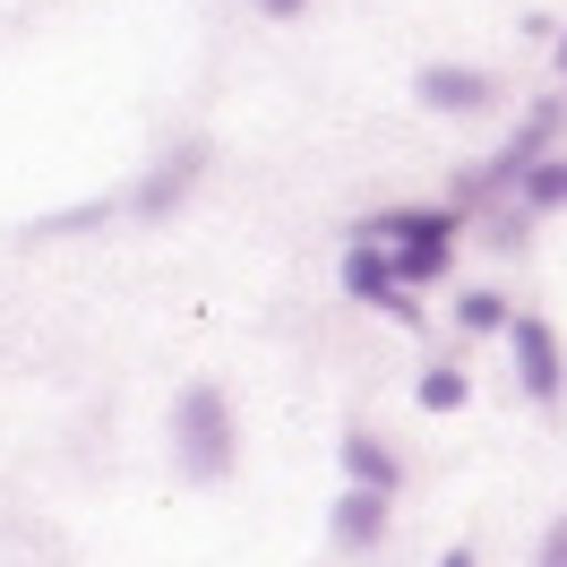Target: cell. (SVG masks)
Wrapping results in <instances>:
<instances>
[{"mask_svg":"<svg viewBox=\"0 0 567 567\" xmlns=\"http://www.w3.org/2000/svg\"><path fill=\"white\" fill-rule=\"evenodd\" d=\"M173 456L189 482H233V456H241V430H233V395L215 379H189L173 395Z\"/></svg>","mask_w":567,"mask_h":567,"instance_id":"7a4b0ae2","label":"cell"},{"mask_svg":"<svg viewBox=\"0 0 567 567\" xmlns=\"http://www.w3.org/2000/svg\"><path fill=\"white\" fill-rule=\"evenodd\" d=\"M456 327H464V336H507L516 310H507L498 292H464V301H456Z\"/></svg>","mask_w":567,"mask_h":567,"instance_id":"30bf717a","label":"cell"},{"mask_svg":"<svg viewBox=\"0 0 567 567\" xmlns=\"http://www.w3.org/2000/svg\"><path fill=\"white\" fill-rule=\"evenodd\" d=\"M388 516H395V498L388 491H336V516H327V533H336V550H379L388 542Z\"/></svg>","mask_w":567,"mask_h":567,"instance_id":"277c9868","label":"cell"},{"mask_svg":"<svg viewBox=\"0 0 567 567\" xmlns=\"http://www.w3.org/2000/svg\"><path fill=\"white\" fill-rule=\"evenodd\" d=\"M439 567H473V550H464V542H456V550H447V559H439Z\"/></svg>","mask_w":567,"mask_h":567,"instance_id":"5bb4252c","label":"cell"},{"mask_svg":"<svg viewBox=\"0 0 567 567\" xmlns=\"http://www.w3.org/2000/svg\"><path fill=\"white\" fill-rule=\"evenodd\" d=\"M344 292H353V301H379V310H388L395 292H404L379 241H353V249H344Z\"/></svg>","mask_w":567,"mask_h":567,"instance_id":"ba28073f","label":"cell"},{"mask_svg":"<svg viewBox=\"0 0 567 567\" xmlns=\"http://www.w3.org/2000/svg\"><path fill=\"white\" fill-rule=\"evenodd\" d=\"M198 173H207V146H173V164L138 189V215H173L181 198H189V181H198Z\"/></svg>","mask_w":567,"mask_h":567,"instance_id":"52a82bcc","label":"cell"},{"mask_svg":"<svg viewBox=\"0 0 567 567\" xmlns=\"http://www.w3.org/2000/svg\"><path fill=\"white\" fill-rule=\"evenodd\" d=\"M336 464H344V491H404V456H395L388 439H370V430H344V447H336Z\"/></svg>","mask_w":567,"mask_h":567,"instance_id":"5b68a950","label":"cell"},{"mask_svg":"<svg viewBox=\"0 0 567 567\" xmlns=\"http://www.w3.org/2000/svg\"><path fill=\"white\" fill-rule=\"evenodd\" d=\"M516 189H525V207H533V215L567 207V155H542V164H533V173L516 181Z\"/></svg>","mask_w":567,"mask_h":567,"instance_id":"9c48e42d","label":"cell"},{"mask_svg":"<svg viewBox=\"0 0 567 567\" xmlns=\"http://www.w3.org/2000/svg\"><path fill=\"white\" fill-rule=\"evenodd\" d=\"M559 78H567V43H559Z\"/></svg>","mask_w":567,"mask_h":567,"instance_id":"9a60e30c","label":"cell"},{"mask_svg":"<svg viewBox=\"0 0 567 567\" xmlns=\"http://www.w3.org/2000/svg\"><path fill=\"white\" fill-rule=\"evenodd\" d=\"M258 9H267V18H301L310 0H258Z\"/></svg>","mask_w":567,"mask_h":567,"instance_id":"4fadbf2b","label":"cell"},{"mask_svg":"<svg viewBox=\"0 0 567 567\" xmlns=\"http://www.w3.org/2000/svg\"><path fill=\"white\" fill-rule=\"evenodd\" d=\"M507 353H516V388H525L533 404H559V395H567L559 327L542 319V310H516V327H507Z\"/></svg>","mask_w":567,"mask_h":567,"instance_id":"3957f363","label":"cell"},{"mask_svg":"<svg viewBox=\"0 0 567 567\" xmlns=\"http://www.w3.org/2000/svg\"><path fill=\"white\" fill-rule=\"evenodd\" d=\"M413 86H422L430 112H491L498 104V78L491 70H447V61H439V70H422Z\"/></svg>","mask_w":567,"mask_h":567,"instance_id":"8992f818","label":"cell"},{"mask_svg":"<svg viewBox=\"0 0 567 567\" xmlns=\"http://www.w3.org/2000/svg\"><path fill=\"white\" fill-rule=\"evenodd\" d=\"M464 395H473V379H464L456 361L422 370V413H464Z\"/></svg>","mask_w":567,"mask_h":567,"instance_id":"8fae6325","label":"cell"},{"mask_svg":"<svg viewBox=\"0 0 567 567\" xmlns=\"http://www.w3.org/2000/svg\"><path fill=\"white\" fill-rule=\"evenodd\" d=\"M456 224H464V207H388L361 224V241H388L395 284L413 292V284H439L456 267Z\"/></svg>","mask_w":567,"mask_h":567,"instance_id":"6da1fadb","label":"cell"},{"mask_svg":"<svg viewBox=\"0 0 567 567\" xmlns=\"http://www.w3.org/2000/svg\"><path fill=\"white\" fill-rule=\"evenodd\" d=\"M533 567H567V516H550V533H542V550H533Z\"/></svg>","mask_w":567,"mask_h":567,"instance_id":"7c38bea8","label":"cell"}]
</instances>
